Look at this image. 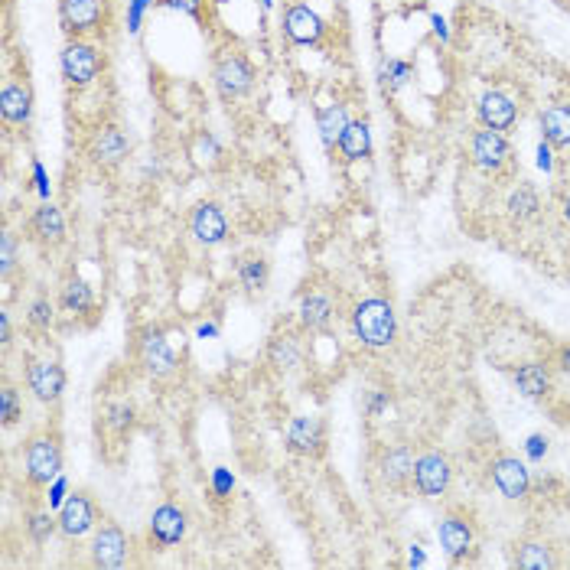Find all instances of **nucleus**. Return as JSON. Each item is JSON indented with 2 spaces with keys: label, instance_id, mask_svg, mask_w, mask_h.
<instances>
[{
  "label": "nucleus",
  "instance_id": "f257e3e1",
  "mask_svg": "<svg viewBox=\"0 0 570 570\" xmlns=\"http://www.w3.org/2000/svg\"><path fill=\"white\" fill-rule=\"evenodd\" d=\"M352 326H356V336L372 349H385L395 339V310H391L388 300H362L356 313H352Z\"/></svg>",
  "mask_w": 570,
  "mask_h": 570
},
{
  "label": "nucleus",
  "instance_id": "f03ea898",
  "mask_svg": "<svg viewBox=\"0 0 570 570\" xmlns=\"http://www.w3.org/2000/svg\"><path fill=\"white\" fill-rule=\"evenodd\" d=\"M59 66H62V79H66L69 85L85 88V85H92L98 79L101 69H105V56H101L92 43L72 40L66 49H62Z\"/></svg>",
  "mask_w": 570,
  "mask_h": 570
},
{
  "label": "nucleus",
  "instance_id": "7ed1b4c3",
  "mask_svg": "<svg viewBox=\"0 0 570 570\" xmlns=\"http://www.w3.org/2000/svg\"><path fill=\"white\" fill-rule=\"evenodd\" d=\"M212 82L219 88L222 98H245L251 88H255V69H251V62L242 56V53H225L219 56L212 69Z\"/></svg>",
  "mask_w": 570,
  "mask_h": 570
},
{
  "label": "nucleus",
  "instance_id": "20e7f679",
  "mask_svg": "<svg viewBox=\"0 0 570 570\" xmlns=\"http://www.w3.org/2000/svg\"><path fill=\"white\" fill-rule=\"evenodd\" d=\"M23 466H27V479L33 486H49L53 479L62 473V453L59 443L53 437H36L30 440L27 456H23Z\"/></svg>",
  "mask_w": 570,
  "mask_h": 570
},
{
  "label": "nucleus",
  "instance_id": "39448f33",
  "mask_svg": "<svg viewBox=\"0 0 570 570\" xmlns=\"http://www.w3.org/2000/svg\"><path fill=\"white\" fill-rule=\"evenodd\" d=\"M470 154H473V163L479 170H486V173H502L505 167H509V160H512V147L509 141H505V134L502 131H476L473 134V141H470Z\"/></svg>",
  "mask_w": 570,
  "mask_h": 570
},
{
  "label": "nucleus",
  "instance_id": "423d86ee",
  "mask_svg": "<svg viewBox=\"0 0 570 570\" xmlns=\"http://www.w3.org/2000/svg\"><path fill=\"white\" fill-rule=\"evenodd\" d=\"M59 20L72 36L92 33L105 23V0H59Z\"/></svg>",
  "mask_w": 570,
  "mask_h": 570
},
{
  "label": "nucleus",
  "instance_id": "0eeeda50",
  "mask_svg": "<svg viewBox=\"0 0 570 570\" xmlns=\"http://www.w3.org/2000/svg\"><path fill=\"white\" fill-rule=\"evenodd\" d=\"M414 486L421 496L437 499L450 486V463L443 453H424L414 460Z\"/></svg>",
  "mask_w": 570,
  "mask_h": 570
},
{
  "label": "nucleus",
  "instance_id": "6e6552de",
  "mask_svg": "<svg viewBox=\"0 0 570 570\" xmlns=\"http://www.w3.org/2000/svg\"><path fill=\"white\" fill-rule=\"evenodd\" d=\"M284 33H287V40L297 46H316L323 40L326 23L307 4H294V7H287V14H284Z\"/></svg>",
  "mask_w": 570,
  "mask_h": 570
},
{
  "label": "nucleus",
  "instance_id": "1a4fd4ad",
  "mask_svg": "<svg viewBox=\"0 0 570 570\" xmlns=\"http://www.w3.org/2000/svg\"><path fill=\"white\" fill-rule=\"evenodd\" d=\"M141 362L154 378H167L176 369V352L170 349V339L160 329H144L141 336Z\"/></svg>",
  "mask_w": 570,
  "mask_h": 570
},
{
  "label": "nucleus",
  "instance_id": "9d476101",
  "mask_svg": "<svg viewBox=\"0 0 570 570\" xmlns=\"http://www.w3.org/2000/svg\"><path fill=\"white\" fill-rule=\"evenodd\" d=\"M492 483H496V489L505 499H525L531 489V473L515 456H499V460L492 463Z\"/></svg>",
  "mask_w": 570,
  "mask_h": 570
},
{
  "label": "nucleus",
  "instance_id": "9b49d317",
  "mask_svg": "<svg viewBox=\"0 0 570 570\" xmlns=\"http://www.w3.org/2000/svg\"><path fill=\"white\" fill-rule=\"evenodd\" d=\"M27 385L43 404H53L62 398V391H66V372H62V365L56 362H30Z\"/></svg>",
  "mask_w": 570,
  "mask_h": 570
},
{
  "label": "nucleus",
  "instance_id": "f8f14e48",
  "mask_svg": "<svg viewBox=\"0 0 570 570\" xmlns=\"http://www.w3.org/2000/svg\"><path fill=\"white\" fill-rule=\"evenodd\" d=\"M124 557H128V535L118 525H105L92 541V564L114 570L124 564Z\"/></svg>",
  "mask_w": 570,
  "mask_h": 570
},
{
  "label": "nucleus",
  "instance_id": "ddd939ff",
  "mask_svg": "<svg viewBox=\"0 0 570 570\" xmlns=\"http://www.w3.org/2000/svg\"><path fill=\"white\" fill-rule=\"evenodd\" d=\"M189 228H193L196 242L202 245H222L228 235V222L215 202H199L193 215H189Z\"/></svg>",
  "mask_w": 570,
  "mask_h": 570
},
{
  "label": "nucleus",
  "instance_id": "4468645a",
  "mask_svg": "<svg viewBox=\"0 0 570 570\" xmlns=\"http://www.w3.org/2000/svg\"><path fill=\"white\" fill-rule=\"evenodd\" d=\"M323 443H326V430L316 417H294V421L287 424V450L290 453L316 456V453H323Z\"/></svg>",
  "mask_w": 570,
  "mask_h": 570
},
{
  "label": "nucleus",
  "instance_id": "2eb2a0df",
  "mask_svg": "<svg viewBox=\"0 0 570 570\" xmlns=\"http://www.w3.org/2000/svg\"><path fill=\"white\" fill-rule=\"evenodd\" d=\"M479 121H483V128H489V131H502V134L512 131L518 121L515 101L505 92H486L479 98Z\"/></svg>",
  "mask_w": 570,
  "mask_h": 570
},
{
  "label": "nucleus",
  "instance_id": "dca6fc26",
  "mask_svg": "<svg viewBox=\"0 0 570 570\" xmlns=\"http://www.w3.org/2000/svg\"><path fill=\"white\" fill-rule=\"evenodd\" d=\"M512 382L515 388L522 391L525 398L531 401H544L554 391V378H551V369L544 362H525L518 365V369L512 372Z\"/></svg>",
  "mask_w": 570,
  "mask_h": 570
},
{
  "label": "nucleus",
  "instance_id": "f3484780",
  "mask_svg": "<svg viewBox=\"0 0 570 570\" xmlns=\"http://www.w3.org/2000/svg\"><path fill=\"white\" fill-rule=\"evenodd\" d=\"M150 535L160 544V548H173V544H180L183 535H186V515L183 509H176V505H160V509L150 515Z\"/></svg>",
  "mask_w": 570,
  "mask_h": 570
},
{
  "label": "nucleus",
  "instance_id": "a211bd4d",
  "mask_svg": "<svg viewBox=\"0 0 570 570\" xmlns=\"http://www.w3.org/2000/svg\"><path fill=\"white\" fill-rule=\"evenodd\" d=\"M128 150H131V141L124 137V131L114 128V124H105L92 141V160L101 163V167H118V163L128 157Z\"/></svg>",
  "mask_w": 570,
  "mask_h": 570
},
{
  "label": "nucleus",
  "instance_id": "6ab92c4d",
  "mask_svg": "<svg viewBox=\"0 0 570 570\" xmlns=\"http://www.w3.org/2000/svg\"><path fill=\"white\" fill-rule=\"evenodd\" d=\"M95 525V509L85 496H69L59 509V531L66 538H82Z\"/></svg>",
  "mask_w": 570,
  "mask_h": 570
},
{
  "label": "nucleus",
  "instance_id": "aec40b11",
  "mask_svg": "<svg viewBox=\"0 0 570 570\" xmlns=\"http://www.w3.org/2000/svg\"><path fill=\"white\" fill-rule=\"evenodd\" d=\"M0 114L7 124H30L33 118V92L23 82H7L0 92Z\"/></svg>",
  "mask_w": 570,
  "mask_h": 570
},
{
  "label": "nucleus",
  "instance_id": "412c9836",
  "mask_svg": "<svg viewBox=\"0 0 570 570\" xmlns=\"http://www.w3.org/2000/svg\"><path fill=\"white\" fill-rule=\"evenodd\" d=\"M440 548L447 551L453 561H460V557L473 548V528L466 525L463 518L447 515L440 522Z\"/></svg>",
  "mask_w": 570,
  "mask_h": 570
},
{
  "label": "nucleus",
  "instance_id": "4be33fe9",
  "mask_svg": "<svg viewBox=\"0 0 570 570\" xmlns=\"http://www.w3.org/2000/svg\"><path fill=\"white\" fill-rule=\"evenodd\" d=\"M349 128V111L346 105H326L316 114V131H320V141L326 147H336L342 141V134Z\"/></svg>",
  "mask_w": 570,
  "mask_h": 570
},
{
  "label": "nucleus",
  "instance_id": "5701e85b",
  "mask_svg": "<svg viewBox=\"0 0 570 570\" xmlns=\"http://www.w3.org/2000/svg\"><path fill=\"white\" fill-rule=\"evenodd\" d=\"M541 134L551 147H570V105H551L544 111Z\"/></svg>",
  "mask_w": 570,
  "mask_h": 570
},
{
  "label": "nucleus",
  "instance_id": "b1692460",
  "mask_svg": "<svg viewBox=\"0 0 570 570\" xmlns=\"http://www.w3.org/2000/svg\"><path fill=\"white\" fill-rule=\"evenodd\" d=\"M382 476H385V483L395 486V489L408 486V479H414V456H411V450L408 447L388 450L385 460H382Z\"/></svg>",
  "mask_w": 570,
  "mask_h": 570
},
{
  "label": "nucleus",
  "instance_id": "393cba45",
  "mask_svg": "<svg viewBox=\"0 0 570 570\" xmlns=\"http://www.w3.org/2000/svg\"><path fill=\"white\" fill-rule=\"evenodd\" d=\"M339 150L346 160H365L372 154V131H369V121H349L346 134H342Z\"/></svg>",
  "mask_w": 570,
  "mask_h": 570
},
{
  "label": "nucleus",
  "instance_id": "a878e982",
  "mask_svg": "<svg viewBox=\"0 0 570 570\" xmlns=\"http://www.w3.org/2000/svg\"><path fill=\"white\" fill-rule=\"evenodd\" d=\"M33 232L43 238V242H62L66 235V222H62V212L53 206V202H43L40 209L33 212Z\"/></svg>",
  "mask_w": 570,
  "mask_h": 570
},
{
  "label": "nucleus",
  "instance_id": "bb28decb",
  "mask_svg": "<svg viewBox=\"0 0 570 570\" xmlns=\"http://www.w3.org/2000/svg\"><path fill=\"white\" fill-rule=\"evenodd\" d=\"M62 307H66L69 313H88L95 307V294H92V287H88L82 277H69L66 287H62Z\"/></svg>",
  "mask_w": 570,
  "mask_h": 570
},
{
  "label": "nucleus",
  "instance_id": "cd10ccee",
  "mask_svg": "<svg viewBox=\"0 0 570 570\" xmlns=\"http://www.w3.org/2000/svg\"><path fill=\"white\" fill-rule=\"evenodd\" d=\"M300 320L307 329H323L329 320H333V303L323 294H310L300 303Z\"/></svg>",
  "mask_w": 570,
  "mask_h": 570
},
{
  "label": "nucleus",
  "instance_id": "c85d7f7f",
  "mask_svg": "<svg viewBox=\"0 0 570 570\" xmlns=\"http://www.w3.org/2000/svg\"><path fill=\"white\" fill-rule=\"evenodd\" d=\"M268 359H271L274 369H281V372L294 369V365L300 362L297 339H294V336H274V339L268 342Z\"/></svg>",
  "mask_w": 570,
  "mask_h": 570
},
{
  "label": "nucleus",
  "instance_id": "c756f323",
  "mask_svg": "<svg viewBox=\"0 0 570 570\" xmlns=\"http://www.w3.org/2000/svg\"><path fill=\"white\" fill-rule=\"evenodd\" d=\"M518 567H557L561 561L554 557V551L548 548V544H541V541H525V544H518V551H515V561Z\"/></svg>",
  "mask_w": 570,
  "mask_h": 570
},
{
  "label": "nucleus",
  "instance_id": "7c9ffc66",
  "mask_svg": "<svg viewBox=\"0 0 570 570\" xmlns=\"http://www.w3.org/2000/svg\"><path fill=\"white\" fill-rule=\"evenodd\" d=\"M238 281L248 290V294H255V290H264L268 287V261L261 258H245L238 264Z\"/></svg>",
  "mask_w": 570,
  "mask_h": 570
},
{
  "label": "nucleus",
  "instance_id": "2f4dec72",
  "mask_svg": "<svg viewBox=\"0 0 570 570\" xmlns=\"http://www.w3.org/2000/svg\"><path fill=\"white\" fill-rule=\"evenodd\" d=\"M538 209H541L538 193L528 183L518 186L515 193H512V199H509V212L515 215L518 222H525V219H531V215H538Z\"/></svg>",
  "mask_w": 570,
  "mask_h": 570
},
{
  "label": "nucleus",
  "instance_id": "473e14b6",
  "mask_svg": "<svg viewBox=\"0 0 570 570\" xmlns=\"http://www.w3.org/2000/svg\"><path fill=\"white\" fill-rule=\"evenodd\" d=\"M411 62H404V59H385L382 62V85L388 88V92H398L401 85H408L411 82Z\"/></svg>",
  "mask_w": 570,
  "mask_h": 570
},
{
  "label": "nucleus",
  "instance_id": "72a5a7b5",
  "mask_svg": "<svg viewBox=\"0 0 570 570\" xmlns=\"http://www.w3.org/2000/svg\"><path fill=\"white\" fill-rule=\"evenodd\" d=\"M23 414V404H20V395L14 385H4V391H0V421H4V427L17 424Z\"/></svg>",
  "mask_w": 570,
  "mask_h": 570
},
{
  "label": "nucleus",
  "instance_id": "f704fd0d",
  "mask_svg": "<svg viewBox=\"0 0 570 570\" xmlns=\"http://www.w3.org/2000/svg\"><path fill=\"white\" fill-rule=\"evenodd\" d=\"M56 528H59V518H53L49 512H33V515L27 518V531H30V538H33L36 544L49 541V535H53Z\"/></svg>",
  "mask_w": 570,
  "mask_h": 570
},
{
  "label": "nucleus",
  "instance_id": "c9c22d12",
  "mask_svg": "<svg viewBox=\"0 0 570 570\" xmlns=\"http://www.w3.org/2000/svg\"><path fill=\"white\" fill-rule=\"evenodd\" d=\"M219 154H222L219 141H215V137H212L209 131H202V134L196 137V144H193V157H196V163H212Z\"/></svg>",
  "mask_w": 570,
  "mask_h": 570
},
{
  "label": "nucleus",
  "instance_id": "e433bc0d",
  "mask_svg": "<svg viewBox=\"0 0 570 570\" xmlns=\"http://www.w3.org/2000/svg\"><path fill=\"white\" fill-rule=\"evenodd\" d=\"M14 261H17V238H14V232H4L0 235V274L10 277Z\"/></svg>",
  "mask_w": 570,
  "mask_h": 570
},
{
  "label": "nucleus",
  "instance_id": "4c0bfd02",
  "mask_svg": "<svg viewBox=\"0 0 570 570\" xmlns=\"http://www.w3.org/2000/svg\"><path fill=\"white\" fill-rule=\"evenodd\" d=\"M27 316H30V323H33L36 329H49V326H53V303H49L46 297L33 300Z\"/></svg>",
  "mask_w": 570,
  "mask_h": 570
},
{
  "label": "nucleus",
  "instance_id": "58836bf2",
  "mask_svg": "<svg viewBox=\"0 0 570 570\" xmlns=\"http://www.w3.org/2000/svg\"><path fill=\"white\" fill-rule=\"evenodd\" d=\"M160 7L176 10V14H183V17L199 20V17H202V7H206V0H160Z\"/></svg>",
  "mask_w": 570,
  "mask_h": 570
},
{
  "label": "nucleus",
  "instance_id": "ea45409f",
  "mask_svg": "<svg viewBox=\"0 0 570 570\" xmlns=\"http://www.w3.org/2000/svg\"><path fill=\"white\" fill-rule=\"evenodd\" d=\"M131 421H134V408H131V404L121 401V404H111V408H108V424L114 430H128Z\"/></svg>",
  "mask_w": 570,
  "mask_h": 570
},
{
  "label": "nucleus",
  "instance_id": "a19ab883",
  "mask_svg": "<svg viewBox=\"0 0 570 570\" xmlns=\"http://www.w3.org/2000/svg\"><path fill=\"white\" fill-rule=\"evenodd\" d=\"M150 7H154V0H128V30L131 33H141L144 14Z\"/></svg>",
  "mask_w": 570,
  "mask_h": 570
},
{
  "label": "nucleus",
  "instance_id": "79ce46f5",
  "mask_svg": "<svg viewBox=\"0 0 570 570\" xmlns=\"http://www.w3.org/2000/svg\"><path fill=\"white\" fill-rule=\"evenodd\" d=\"M212 489H215V496H232V489H235V479L232 473L225 470V466H219V470H212Z\"/></svg>",
  "mask_w": 570,
  "mask_h": 570
},
{
  "label": "nucleus",
  "instance_id": "37998d69",
  "mask_svg": "<svg viewBox=\"0 0 570 570\" xmlns=\"http://www.w3.org/2000/svg\"><path fill=\"white\" fill-rule=\"evenodd\" d=\"M66 489H69L66 476H56L53 483H49V505H59L62 509V502H66Z\"/></svg>",
  "mask_w": 570,
  "mask_h": 570
},
{
  "label": "nucleus",
  "instance_id": "c03bdc74",
  "mask_svg": "<svg viewBox=\"0 0 570 570\" xmlns=\"http://www.w3.org/2000/svg\"><path fill=\"white\" fill-rule=\"evenodd\" d=\"M33 180H36V189H40V196L49 199V176H46V170H43L40 160L33 163Z\"/></svg>",
  "mask_w": 570,
  "mask_h": 570
},
{
  "label": "nucleus",
  "instance_id": "a18cd8bd",
  "mask_svg": "<svg viewBox=\"0 0 570 570\" xmlns=\"http://www.w3.org/2000/svg\"><path fill=\"white\" fill-rule=\"evenodd\" d=\"M525 450H528L531 460H541V456L548 453V440L538 437V434H535V437H528V447H525Z\"/></svg>",
  "mask_w": 570,
  "mask_h": 570
},
{
  "label": "nucleus",
  "instance_id": "49530a36",
  "mask_svg": "<svg viewBox=\"0 0 570 570\" xmlns=\"http://www.w3.org/2000/svg\"><path fill=\"white\" fill-rule=\"evenodd\" d=\"M538 167L551 170V144L548 141H541V147H538Z\"/></svg>",
  "mask_w": 570,
  "mask_h": 570
},
{
  "label": "nucleus",
  "instance_id": "de8ad7c7",
  "mask_svg": "<svg viewBox=\"0 0 570 570\" xmlns=\"http://www.w3.org/2000/svg\"><path fill=\"white\" fill-rule=\"evenodd\" d=\"M557 369L570 378V346H561V352H557Z\"/></svg>",
  "mask_w": 570,
  "mask_h": 570
},
{
  "label": "nucleus",
  "instance_id": "09e8293b",
  "mask_svg": "<svg viewBox=\"0 0 570 570\" xmlns=\"http://www.w3.org/2000/svg\"><path fill=\"white\" fill-rule=\"evenodd\" d=\"M196 336H199V339H215V336H219V326H215V323H202V326L196 329Z\"/></svg>",
  "mask_w": 570,
  "mask_h": 570
},
{
  "label": "nucleus",
  "instance_id": "8fccbe9b",
  "mask_svg": "<svg viewBox=\"0 0 570 570\" xmlns=\"http://www.w3.org/2000/svg\"><path fill=\"white\" fill-rule=\"evenodd\" d=\"M0 342L10 346V316L7 313H0Z\"/></svg>",
  "mask_w": 570,
  "mask_h": 570
},
{
  "label": "nucleus",
  "instance_id": "3c124183",
  "mask_svg": "<svg viewBox=\"0 0 570 570\" xmlns=\"http://www.w3.org/2000/svg\"><path fill=\"white\" fill-rule=\"evenodd\" d=\"M430 23H434V33L440 36V40H447V20H443L440 14L430 17Z\"/></svg>",
  "mask_w": 570,
  "mask_h": 570
},
{
  "label": "nucleus",
  "instance_id": "603ef678",
  "mask_svg": "<svg viewBox=\"0 0 570 570\" xmlns=\"http://www.w3.org/2000/svg\"><path fill=\"white\" fill-rule=\"evenodd\" d=\"M382 408H388V398L385 395H372L369 398V414H378Z\"/></svg>",
  "mask_w": 570,
  "mask_h": 570
},
{
  "label": "nucleus",
  "instance_id": "864d4df0",
  "mask_svg": "<svg viewBox=\"0 0 570 570\" xmlns=\"http://www.w3.org/2000/svg\"><path fill=\"white\" fill-rule=\"evenodd\" d=\"M261 7H264V10H271V0H261Z\"/></svg>",
  "mask_w": 570,
  "mask_h": 570
},
{
  "label": "nucleus",
  "instance_id": "5fc2aeb1",
  "mask_svg": "<svg viewBox=\"0 0 570 570\" xmlns=\"http://www.w3.org/2000/svg\"><path fill=\"white\" fill-rule=\"evenodd\" d=\"M564 212H567V222H570V199H567V206H564Z\"/></svg>",
  "mask_w": 570,
  "mask_h": 570
}]
</instances>
